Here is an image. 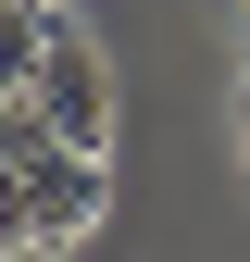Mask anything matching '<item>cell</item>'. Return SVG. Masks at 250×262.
<instances>
[{
    "label": "cell",
    "mask_w": 250,
    "mask_h": 262,
    "mask_svg": "<svg viewBox=\"0 0 250 262\" xmlns=\"http://www.w3.org/2000/svg\"><path fill=\"white\" fill-rule=\"evenodd\" d=\"M100 200H113V162L75 150V138H50L25 175H0V262H25V250H75L88 225H100Z\"/></svg>",
    "instance_id": "6da1fadb"
},
{
    "label": "cell",
    "mask_w": 250,
    "mask_h": 262,
    "mask_svg": "<svg viewBox=\"0 0 250 262\" xmlns=\"http://www.w3.org/2000/svg\"><path fill=\"white\" fill-rule=\"evenodd\" d=\"M25 100L50 113V138H75V150H113V62L75 38V13H62V38H50V62H38V88Z\"/></svg>",
    "instance_id": "7a4b0ae2"
},
{
    "label": "cell",
    "mask_w": 250,
    "mask_h": 262,
    "mask_svg": "<svg viewBox=\"0 0 250 262\" xmlns=\"http://www.w3.org/2000/svg\"><path fill=\"white\" fill-rule=\"evenodd\" d=\"M50 38H62V0H0V100H25V88H38Z\"/></svg>",
    "instance_id": "3957f363"
}]
</instances>
